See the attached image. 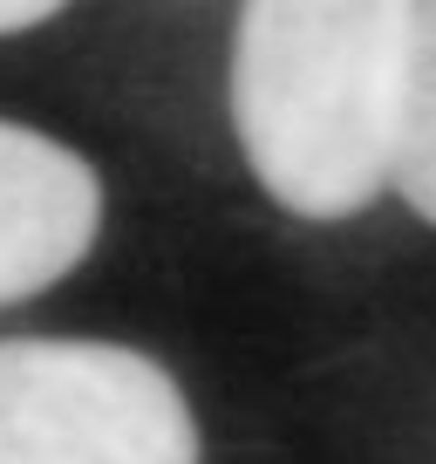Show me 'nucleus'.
Instances as JSON below:
<instances>
[{
	"mask_svg": "<svg viewBox=\"0 0 436 464\" xmlns=\"http://www.w3.org/2000/svg\"><path fill=\"white\" fill-rule=\"evenodd\" d=\"M102 185L69 144L0 123V307L55 287L89 260Z\"/></svg>",
	"mask_w": 436,
	"mask_h": 464,
	"instance_id": "nucleus-3",
	"label": "nucleus"
},
{
	"mask_svg": "<svg viewBox=\"0 0 436 464\" xmlns=\"http://www.w3.org/2000/svg\"><path fill=\"white\" fill-rule=\"evenodd\" d=\"M409 82V0H246L232 123L287 212L348 218L389 185Z\"/></svg>",
	"mask_w": 436,
	"mask_h": 464,
	"instance_id": "nucleus-1",
	"label": "nucleus"
},
{
	"mask_svg": "<svg viewBox=\"0 0 436 464\" xmlns=\"http://www.w3.org/2000/svg\"><path fill=\"white\" fill-rule=\"evenodd\" d=\"M389 185L436 226V0H409V82Z\"/></svg>",
	"mask_w": 436,
	"mask_h": 464,
	"instance_id": "nucleus-4",
	"label": "nucleus"
},
{
	"mask_svg": "<svg viewBox=\"0 0 436 464\" xmlns=\"http://www.w3.org/2000/svg\"><path fill=\"white\" fill-rule=\"evenodd\" d=\"M0 464H198L191 403L117 342H0Z\"/></svg>",
	"mask_w": 436,
	"mask_h": 464,
	"instance_id": "nucleus-2",
	"label": "nucleus"
},
{
	"mask_svg": "<svg viewBox=\"0 0 436 464\" xmlns=\"http://www.w3.org/2000/svg\"><path fill=\"white\" fill-rule=\"evenodd\" d=\"M69 0H0V34H21V28H42L48 14H62Z\"/></svg>",
	"mask_w": 436,
	"mask_h": 464,
	"instance_id": "nucleus-5",
	"label": "nucleus"
}]
</instances>
